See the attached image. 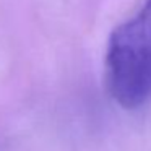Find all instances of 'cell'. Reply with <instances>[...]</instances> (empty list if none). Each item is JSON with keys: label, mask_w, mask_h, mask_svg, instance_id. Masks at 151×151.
<instances>
[{"label": "cell", "mask_w": 151, "mask_h": 151, "mask_svg": "<svg viewBox=\"0 0 151 151\" xmlns=\"http://www.w3.org/2000/svg\"><path fill=\"white\" fill-rule=\"evenodd\" d=\"M106 81L114 101L135 109L151 99V0L115 28L106 54Z\"/></svg>", "instance_id": "6da1fadb"}]
</instances>
